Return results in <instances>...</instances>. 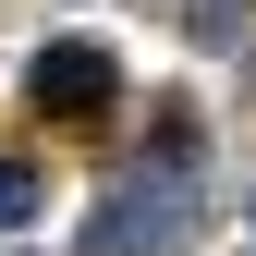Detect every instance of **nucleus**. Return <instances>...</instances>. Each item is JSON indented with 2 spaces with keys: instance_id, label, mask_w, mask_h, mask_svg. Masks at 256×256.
I'll return each mask as SVG.
<instances>
[{
  "instance_id": "obj_1",
  "label": "nucleus",
  "mask_w": 256,
  "mask_h": 256,
  "mask_svg": "<svg viewBox=\"0 0 256 256\" xmlns=\"http://www.w3.org/2000/svg\"><path fill=\"white\" fill-rule=\"evenodd\" d=\"M183 232H196V158H158L146 183H110L98 196V256H183Z\"/></svg>"
},
{
  "instance_id": "obj_2",
  "label": "nucleus",
  "mask_w": 256,
  "mask_h": 256,
  "mask_svg": "<svg viewBox=\"0 0 256 256\" xmlns=\"http://www.w3.org/2000/svg\"><path fill=\"white\" fill-rule=\"evenodd\" d=\"M24 98H37L49 122H98V110H110V49L49 37V49H37V74H24Z\"/></svg>"
},
{
  "instance_id": "obj_3",
  "label": "nucleus",
  "mask_w": 256,
  "mask_h": 256,
  "mask_svg": "<svg viewBox=\"0 0 256 256\" xmlns=\"http://www.w3.org/2000/svg\"><path fill=\"white\" fill-rule=\"evenodd\" d=\"M183 24H196V49H244V0H183Z\"/></svg>"
},
{
  "instance_id": "obj_4",
  "label": "nucleus",
  "mask_w": 256,
  "mask_h": 256,
  "mask_svg": "<svg viewBox=\"0 0 256 256\" xmlns=\"http://www.w3.org/2000/svg\"><path fill=\"white\" fill-rule=\"evenodd\" d=\"M24 220H37V171H24V158H0V232H24Z\"/></svg>"
}]
</instances>
